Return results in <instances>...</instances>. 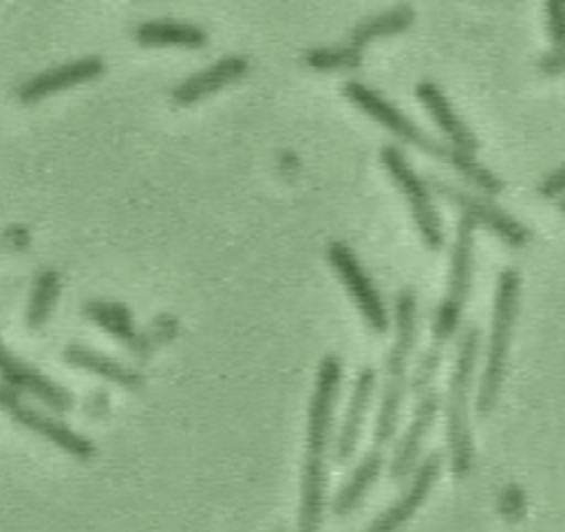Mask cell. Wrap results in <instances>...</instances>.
Returning <instances> with one entry per match:
<instances>
[{
	"instance_id": "6da1fadb",
	"label": "cell",
	"mask_w": 565,
	"mask_h": 532,
	"mask_svg": "<svg viewBox=\"0 0 565 532\" xmlns=\"http://www.w3.org/2000/svg\"><path fill=\"white\" fill-rule=\"evenodd\" d=\"M472 265H475V221L461 214L457 221L455 243L450 252V274L446 283V294L439 300L430 322V344L417 358V364L411 377V389L415 400L413 417L388 466V475L395 481L404 479L415 468L424 439L437 419L441 397L437 393L435 382H437L444 351L450 338L457 333L463 316V307L472 285Z\"/></svg>"
},
{
	"instance_id": "7a4b0ae2",
	"label": "cell",
	"mask_w": 565,
	"mask_h": 532,
	"mask_svg": "<svg viewBox=\"0 0 565 532\" xmlns=\"http://www.w3.org/2000/svg\"><path fill=\"white\" fill-rule=\"evenodd\" d=\"M415 342H417V298L413 289H399L395 298V342L384 362L386 375H384V389H382L380 408L375 417L373 441L364 453L362 461L358 464V468L351 472V477L344 481V486L338 490L331 503L338 517H344L351 510H355L380 477L384 453L397 433L402 402L406 397L408 362H411Z\"/></svg>"
},
{
	"instance_id": "3957f363",
	"label": "cell",
	"mask_w": 565,
	"mask_h": 532,
	"mask_svg": "<svg viewBox=\"0 0 565 532\" xmlns=\"http://www.w3.org/2000/svg\"><path fill=\"white\" fill-rule=\"evenodd\" d=\"M342 364L335 355H324L318 364L316 389L309 402L307 419V450L300 481V530H318L322 525L324 494H327V450L331 437L333 408L340 393Z\"/></svg>"
},
{
	"instance_id": "277c9868",
	"label": "cell",
	"mask_w": 565,
	"mask_h": 532,
	"mask_svg": "<svg viewBox=\"0 0 565 532\" xmlns=\"http://www.w3.org/2000/svg\"><path fill=\"white\" fill-rule=\"evenodd\" d=\"M479 353V329L466 327L457 342L455 364L448 380L446 397V439L450 450V470L463 477L472 466V435H470V391L475 380V364Z\"/></svg>"
},
{
	"instance_id": "5b68a950",
	"label": "cell",
	"mask_w": 565,
	"mask_h": 532,
	"mask_svg": "<svg viewBox=\"0 0 565 532\" xmlns=\"http://www.w3.org/2000/svg\"><path fill=\"white\" fill-rule=\"evenodd\" d=\"M519 291H521L519 272L512 267L503 269L497 280L490 342H488L483 377H481V386H479V395H477V411L481 415H488L499 400V391H501V384L505 377L508 351H510V342H512V333H514L516 311H519Z\"/></svg>"
},
{
	"instance_id": "8992f818",
	"label": "cell",
	"mask_w": 565,
	"mask_h": 532,
	"mask_svg": "<svg viewBox=\"0 0 565 532\" xmlns=\"http://www.w3.org/2000/svg\"><path fill=\"white\" fill-rule=\"evenodd\" d=\"M380 161L386 168L388 177L399 188V192L404 194V199L408 201L413 221L419 230L424 245L433 252L441 249L444 247V225H441V219L437 214V208L433 203L426 181L415 172V168L408 163L404 152L393 143L382 146Z\"/></svg>"
},
{
	"instance_id": "52a82bcc",
	"label": "cell",
	"mask_w": 565,
	"mask_h": 532,
	"mask_svg": "<svg viewBox=\"0 0 565 532\" xmlns=\"http://www.w3.org/2000/svg\"><path fill=\"white\" fill-rule=\"evenodd\" d=\"M342 93L353 106H358L362 113H366L371 119H375L380 126H384L397 139L415 146L417 150H422L430 157L448 161L452 146H444L441 141L426 135L411 117H406L393 102L382 97L371 86H366L362 82H355V79H349V82L342 84Z\"/></svg>"
},
{
	"instance_id": "ba28073f",
	"label": "cell",
	"mask_w": 565,
	"mask_h": 532,
	"mask_svg": "<svg viewBox=\"0 0 565 532\" xmlns=\"http://www.w3.org/2000/svg\"><path fill=\"white\" fill-rule=\"evenodd\" d=\"M327 258H329L333 272L338 274V278L342 280L344 289L353 298L355 307L360 309L366 327L375 333H386L388 331L386 305H384L377 287L373 285V278L366 274V269L362 267V263L358 260L353 249L342 241H333L327 247Z\"/></svg>"
},
{
	"instance_id": "9c48e42d",
	"label": "cell",
	"mask_w": 565,
	"mask_h": 532,
	"mask_svg": "<svg viewBox=\"0 0 565 532\" xmlns=\"http://www.w3.org/2000/svg\"><path fill=\"white\" fill-rule=\"evenodd\" d=\"M0 411H4L22 428L49 439L51 444H55L57 448H62L64 453L77 459H90L95 455V446L88 437L75 433L64 422L46 415L44 411L26 404L20 397V391L11 389L4 382L0 384Z\"/></svg>"
},
{
	"instance_id": "30bf717a",
	"label": "cell",
	"mask_w": 565,
	"mask_h": 532,
	"mask_svg": "<svg viewBox=\"0 0 565 532\" xmlns=\"http://www.w3.org/2000/svg\"><path fill=\"white\" fill-rule=\"evenodd\" d=\"M430 185H433V190L437 194H441L446 201L455 203L475 223L486 225L490 232H494L510 247H521V245H525L530 241L527 227L521 225L512 214L501 210L497 203H492V201H488V199H483L479 194L459 190L457 185L439 181L437 177L430 179Z\"/></svg>"
},
{
	"instance_id": "8fae6325",
	"label": "cell",
	"mask_w": 565,
	"mask_h": 532,
	"mask_svg": "<svg viewBox=\"0 0 565 532\" xmlns=\"http://www.w3.org/2000/svg\"><path fill=\"white\" fill-rule=\"evenodd\" d=\"M0 377L4 384H9L15 391H24L40 402H44L49 408L57 413H66L73 408V395L44 373H40L33 364L15 358L0 340Z\"/></svg>"
},
{
	"instance_id": "7c38bea8",
	"label": "cell",
	"mask_w": 565,
	"mask_h": 532,
	"mask_svg": "<svg viewBox=\"0 0 565 532\" xmlns=\"http://www.w3.org/2000/svg\"><path fill=\"white\" fill-rule=\"evenodd\" d=\"M102 73H104V62L99 57H95V55L79 57V60L66 62V64L53 66L49 71H42L35 77L20 84L18 99L22 104H35L49 95H55V93L73 88L77 84L90 82V79L99 77Z\"/></svg>"
},
{
	"instance_id": "4fadbf2b",
	"label": "cell",
	"mask_w": 565,
	"mask_h": 532,
	"mask_svg": "<svg viewBox=\"0 0 565 532\" xmlns=\"http://www.w3.org/2000/svg\"><path fill=\"white\" fill-rule=\"evenodd\" d=\"M84 316L95 322L97 327H102L104 331H108L117 342H121L132 355L137 358H148L154 349V344L159 342L154 336L150 333H139L135 329L132 322V313L128 311L126 305L117 302V300H104V298H93L88 302H84L82 307Z\"/></svg>"
},
{
	"instance_id": "5bb4252c",
	"label": "cell",
	"mask_w": 565,
	"mask_h": 532,
	"mask_svg": "<svg viewBox=\"0 0 565 532\" xmlns=\"http://www.w3.org/2000/svg\"><path fill=\"white\" fill-rule=\"evenodd\" d=\"M439 470H441V455L439 453L426 455L419 461V466L415 468L413 479H411L408 488L402 492V497L391 508H386L373 523H369V530L386 532V530L402 528L417 512V508L426 501Z\"/></svg>"
},
{
	"instance_id": "9a60e30c",
	"label": "cell",
	"mask_w": 565,
	"mask_h": 532,
	"mask_svg": "<svg viewBox=\"0 0 565 532\" xmlns=\"http://www.w3.org/2000/svg\"><path fill=\"white\" fill-rule=\"evenodd\" d=\"M249 71V62L243 55H225L212 66L199 71L196 75H190L179 86L172 88V102L177 106H190L212 93H218L221 88L238 82Z\"/></svg>"
},
{
	"instance_id": "2e32d148",
	"label": "cell",
	"mask_w": 565,
	"mask_h": 532,
	"mask_svg": "<svg viewBox=\"0 0 565 532\" xmlns=\"http://www.w3.org/2000/svg\"><path fill=\"white\" fill-rule=\"evenodd\" d=\"M373 391H375V371L371 366H364L353 384L351 391V400H349V408L344 413L338 439H335V461L338 464H347L360 441L362 428H364V419L373 400Z\"/></svg>"
},
{
	"instance_id": "e0dca14e",
	"label": "cell",
	"mask_w": 565,
	"mask_h": 532,
	"mask_svg": "<svg viewBox=\"0 0 565 532\" xmlns=\"http://www.w3.org/2000/svg\"><path fill=\"white\" fill-rule=\"evenodd\" d=\"M415 95L424 104V108L430 113L435 124L441 128V132L450 139L452 148L470 155L479 148L475 132L463 124V119L457 115V110L448 102L446 93L435 82H428V79L419 82L415 86Z\"/></svg>"
},
{
	"instance_id": "ac0fdd59",
	"label": "cell",
	"mask_w": 565,
	"mask_h": 532,
	"mask_svg": "<svg viewBox=\"0 0 565 532\" xmlns=\"http://www.w3.org/2000/svg\"><path fill=\"white\" fill-rule=\"evenodd\" d=\"M64 360L77 369H84L88 373H95L104 380H110L128 391H137L143 386V375L108 355H104L102 351H95L90 347L84 344H68L64 349Z\"/></svg>"
},
{
	"instance_id": "d6986e66",
	"label": "cell",
	"mask_w": 565,
	"mask_h": 532,
	"mask_svg": "<svg viewBox=\"0 0 565 532\" xmlns=\"http://www.w3.org/2000/svg\"><path fill=\"white\" fill-rule=\"evenodd\" d=\"M135 40L143 46H185L199 49L207 42L203 29L185 22H141L135 26Z\"/></svg>"
},
{
	"instance_id": "ffe728a7",
	"label": "cell",
	"mask_w": 565,
	"mask_h": 532,
	"mask_svg": "<svg viewBox=\"0 0 565 532\" xmlns=\"http://www.w3.org/2000/svg\"><path fill=\"white\" fill-rule=\"evenodd\" d=\"M415 20V13L411 7L406 4H397L388 11H382L373 18H366L364 22H360L353 31H351V38H349V44L362 49L364 44L377 40V38H386V35H395V33H402L406 31Z\"/></svg>"
},
{
	"instance_id": "44dd1931",
	"label": "cell",
	"mask_w": 565,
	"mask_h": 532,
	"mask_svg": "<svg viewBox=\"0 0 565 532\" xmlns=\"http://www.w3.org/2000/svg\"><path fill=\"white\" fill-rule=\"evenodd\" d=\"M60 294V274L55 269H44L38 274L33 291H31V300L26 307V327L31 331L42 329L49 322V316L55 307Z\"/></svg>"
},
{
	"instance_id": "7402d4cb",
	"label": "cell",
	"mask_w": 565,
	"mask_h": 532,
	"mask_svg": "<svg viewBox=\"0 0 565 532\" xmlns=\"http://www.w3.org/2000/svg\"><path fill=\"white\" fill-rule=\"evenodd\" d=\"M446 163L452 166L455 172H459L468 183H472L475 188H479L486 194H499L503 188L501 179L494 172H490L486 166H481L470 152L452 148Z\"/></svg>"
},
{
	"instance_id": "603a6c76",
	"label": "cell",
	"mask_w": 565,
	"mask_h": 532,
	"mask_svg": "<svg viewBox=\"0 0 565 532\" xmlns=\"http://www.w3.org/2000/svg\"><path fill=\"white\" fill-rule=\"evenodd\" d=\"M307 66L316 71H344V68H358L362 64V49L353 44L342 46H322L311 49L305 55Z\"/></svg>"
},
{
	"instance_id": "cb8c5ba5",
	"label": "cell",
	"mask_w": 565,
	"mask_h": 532,
	"mask_svg": "<svg viewBox=\"0 0 565 532\" xmlns=\"http://www.w3.org/2000/svg\"><path fill=\"white\" fill-rule=\"evenodd\" d=\"M545 26L550 40L561 46L563 42V0H545Z\"/></svg>"
},
{
	"instance_id": "d4e9b609",
	"label": "cell",
	"mask_w": 565,
	"mask_h": 532,
	"mask_svg": "<svg viewBox=\"0 0 565 532\" xmlns=\"http://www.w3.org/2000/svg\"><path fill=\"white\" fill-rule=\"evenodd\" d=\"M563 185H565L563 168H556L554 172H550V174L541 181L539 192H541L545 199H561V194H563Z\"/></svg>"
},
{
	"instance_id": "484cf974",
	"label": "cell",
	"mask_w": 565,
	"mask_h": 532,
	"mask_svg": "<svg viewBox=\"0 0 565 532\" xmlns=\"http://www.w3.org/2000/svg\"><path fill=\"white\" fill-rule=\"evenodd\" d=\"M539 68L545 73V75H558L561 68H563V55H561V46H556L554 51L545 53L539 62Z\"/></svg>"
}]
</instances>
